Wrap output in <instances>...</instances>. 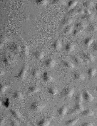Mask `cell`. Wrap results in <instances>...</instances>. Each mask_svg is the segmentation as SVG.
<instances>
[{"label": "cell", "instance_id": "28", "mask_svg": "<svg viewBox=\"0 0 97 126\" xmlns=\"http://www.w3.org/2000/svg\"><path fill=\"white\" fill-rule=\"evenodd\" d=\"M73 60L74 62L78 65H81L83 63V60L80 57H73Z\"/></svg>", "mask_w": 97, "mask_h": 126}, {"label": "cell", "instance_id": "36", "mask_svg": "<svg viewBox=\"0 0 97 126\" xmlns=\"http://www.w3.org/2000/svg\"><path fill=\"white\" fill-rule=\"evenodd\" d=\"M81 30L79 29L74 30L73 31V34L75 36L78 35L79 34H80V33H81Z\"/></svg>", "mask_w": 97, "mask_h": 126}, {"label": "cell", "instance_id": "39", "mask_svg": "<svg viewBox=\"0 0 97 126\" xmlns=\"http://www.w3.org/2000/svg\"><path fill=\"white\" fill-rule=\"evenodd\" d=\"M12 48H13L14 50L18 51L20 50V47L19 46H18L17 45L15 44L14 45L12 46Z\"/></svg>", "mask_w": 97, "mask_h": 126}, {"label": "cell", "instance_id": "16", "mask_svg": "<svg viewBox=\"0 0 97 126\" xmlns=\"http://www.w3.org/2000/svg\"><path fill=\"white\" fill-rule=\"evenodd\" d=\"M97 73V69L95 68H90L87 70V74L90 78H93Z\"/></svg>", "mask_w": 97, "mask_h": 126}, {"label": "cell", "instance_id": "35", "mask_svg": "<svg viewBox=\"0 0 97 126\" xmlns=\"http://www.w3.org/2000/svg\"><path fill=\"white\" fill-rule=\"evenodd\" d=\"M3 63L6 65H8L10 63V59L7 58L6 57H4L3 59Z\"/></svg>", "mask_w": 97, "mask_h": 126}, {"label": "cell", "instance_id": "12", "mask_svg": "<svg viewBox=\"0 0 97 126\" xmlns=\"http://www.w3.org/2000/svg\"><path fill=\"white\" fill-rule=\"evenodd\" d=\"M62 46V43H61V42L58 40H56L53 42V44H52L53 48L55 50H59L61 48Z\"/></svg>", "mask_w": 97, "mask_h": 126}, {"label": "cell", "instance_id": "47", "mask_svg": "<svg viewBox=\"0 0 97 126\" xmlns=\"http://www.w3.org/2000/svg\"></svg>", "mask_w": 97, "mask_h": 126}, {"label": "cell", "instance_id": "45", "mask_svg": "<svg viewBox=\"0 0 97 126\" xmlns=\"http://www.w3.org/2000/svg\"><path fill=\"white\" fill-rule=\"evenodd\" d=\"M96 91H97V87H96Z\"/></svg>", "mask_w": 97, "mask_h": 126}, {"label": "cell", "instance_id": "22", "mask_svg": "<svg viewBox=\"0 0 97 126\" xmlns=\"http://www.w3.org/2000/svg\"><path fill=\"white\" fill-rule=\"evenodd\" d=\"M62 63L63 65L68 69H72L74 67V65L72 63H71V62L69 61H67L66 60H63L62 61Z\"/></svg>", "mask_w": 97, "mask_h": 126}, {"label": "cell", "instance_id": "8", "mask_svg": "<svg viewBox=\"0 0 97 126\" xmlns=\"http://www.w3.org/2000/svg\"><path fill=\"white\" fill-rule=\"evenodd\" d=\"M83 57L84 58L85 60L87 62H92L94 60V57L93 55L90 53H83L82 54Z\"/></svg>", "mask_w": 97, "mask_h": 126}, {"label": "cell", "instance_id": "5", "mask_svg": "<svg viewBox=\"0 0 97 126\" xmlns=\"http://www.w3.org/2000/svg\"><path fill=\"white\" fill-rule=\"evenodd\" d=\"M45 66L48 68H53L56 64V61L53 59H48L45 61Z\"/></svg>", "mask_w": 97, "mask_h": 126}, {"label": "cell", "instance_id": "21", "mask_svg": "<svg viewBox=\"0 0 97 126\" xmlns=\"http://www.w3.org/2000/svg\"><path fill=\"white\" fill-rule=\"evenodd\" d=\"M74 100L77 103H81L84 100L83 94H81V93L77 94L75 97Z\"/></svg>", "mask_w": 97, "mask_h": 126}, {"label": "cell", "instance_id": "9", "mask_svg": "<svg viewBox=\"0 0 97 126\" xmlns=\"http://www.w3.org/2000/svg\"><path fill=\"white\" fill-rule=\"evenodd\" d=\"M11 113L13 117L15 119H16L18 121L21 120V114L18 111L15 110H11Z\"/></svg>", "mask_w": 97, "mask_h": 126}, {"label": "cell", "instance_id": "33", "mask_svg": "<svg viewBox=\"0 0 97 126\" xmlns=\"http://www.w3.org/2000/svg\"><path fill=\"white\" fill-rule=\"evenodd\" d=\"M76 27H77V29L82 30L85 28V25L83 23L80 22V23H77L76 24Z\"/></svg>", "mask_w": 97, "mask_h": 126}, {"label": "cell", "instance_id": "19", "mask_svg": "<svg viewBox=\"0 0 97 126\" xmlns=\"http://www.w3.org/2000/svg\"><path fill=\"white\" fill-rule=\"evenodd\" d=\"M13 97L15 99L18 100H21L23 98V94L21 92L19 91H16L13 94Z\"/></svg>", "mask_w": 97, "mask_h": 126}, {"label": "cell", "instance_id": "41", "mask_svg": "<svg viewBox=\"0 0 97 126\" xmlns=\"http://www.w3.org/2000/svg\"><path fill=\"white\" fill-rule=\"evenodd\" d=\"M71 22H72V21H71V19H69V18H67L64 20V24H66V25L70 24V23H71Z\"/></svg>", "mask_w": 97, "mask_h": 126}, {"label": "cell", "instance_id": "18", "mask_svg": "<svg viewBox=\"0 0 97 126\" xmlns=\"http://www.w3.org/2000/svg\"><path fill=\"white\" fill-rule=\"evenodd\" d=\"M75 49V46L72 43H67L65 46V49L67 52H71L73 51Z\"/></svg>", "mask_w": 97, "mask_h": 126}, {"label": "cell", "instance_id": "46", "mask_svg": "<svg viewBox=\"0 0 97 126\" xmlns=\"http://www.w3.org/2000/svg\"><path fill=\"white\" fill-rule=\"evenodd\" d=\"M96 106H97V105H96Z\"/></svg>", "mask_w": 97, "mask_h": 126}, {"label": "cell", "instance_id": "24", "mask_svg": "<svg viewBox=\"0 0 97 126\" xmlns=\"http://www.w3.org/2000/svg\"><path fill=\"white\" fill-rule=\"evenodd\" d=\"M47 92L49 94L52 95H56L58 93V90L57 89L54 87H49L48 88Z\"/></svg>", "mask_w": 97, "mask_h": 126}, {"label": "cell", "instance_id": "34", "mask_svg": "<svg viewBox=\"0 0 97 126\" xmlns=\"http://www.w3.org/2000/svg\"><path fill=\"white\" fill-rule=\"evenodd\" d=\"M84 5L87 8H90L93 6V3L91 1H87L84 3Z\"/></svg>", "mask_w": 97, "mask_h": 126}, {"label": "cell", "instance_id": "13", "mask_svg": "<svg viewBox=\"0 0 97 126\" xmlns=\"http://www.w3.org/2000/svg\"><path fill=\"white\" fill-rule=\"evenodd\" d=\"M73 76L74 79L77 81H83L85 79L84 75L82 74L79 72L74 73Z\"/></svg>", "mask_w": 97, "mask_h": 126}, {"label": "cell", "instance_id": "4", "mask_svg": "<svg viewBox=\"0 0 97 126\" xmlns=\"http://www.w3.org/2000/svg\"><path fill=\"white\" fill-rule=\"evenodd\" d=\"M82 94L84 99L87 102H91L94 98L93 95L87 91H84Z\"/></svg>", "mask_w": 97, "mask_h": 126}, {"label": "cell", "instance_id": "17", "mask_svg": "<svg viewBox=\"0 0 97 126\" xmlns=\"http://www.w3.org/2000/svg\"><path fill=\"white\" fill-rule=\"evenodd\" d=\"M78 121V119L77 118L70 119L66 122V125L67 126H74L77 123Z\"/></svg>", "mask_w": 97, "mask_h": 126}, {"label": "cell", "instance_id": "44", "mask_svg": "<svg viewBox=\"0 0 97 126\" xmlns=\"http://www.w3.org/2000/svg\"><path fill=\"white\" fill-rule=\"evenodd\" d=\"M95 10H96V12H97V5H96V6H95Z\"/></svg>", "mask_w": 97, "mask_h": 126}, {"label": "cell", "instance_id": "6", "mask_svg": "<svg viewBox=\"0 0 97 126\" xmlns=\"http://www.w3.org/2000/svg\"><path fill=\"white\" fill-rule=\"evenodd\" d=\"M68 111L67 108L65 106H63L59 108L57 110V113L61 116H64L67 113Z\"/></svg>", "mask_w": 97, "mask_h": 126}, {"label": "cell", "instance_id": "10", "mask_svg": "<svg viewBox=\"0 0 97 126\" xmlns=\"http://www.w3.org/2000/svg\"><path fill=\"white\" fill-rule=\"evenodd\" d=\"M33 56L37 60H40L44 58V54L42 51H36L33 53Z\"/></svg>", "mask_w": 97, "mask_h": 126}, {"label": "cell", "instance_id": "31", "mask_svg": "<svg viewBox=\"0 0 97 126\" xmlns=\"http://www.w3.org/2000/svg\"><path fill=\"white\" fill-rule=\"evenodd\" d=\"M77 2L76 0H71L68 3V6L70 8H74L77 5Z\"/></svg>", "mask_w": 97, "mask_h": 126}, {"label": "cell", "instance_id": "3", "mask_svg": "<svg viewBox=\"0 0 97 126\" xmlns=\"http://www.w3.org/2000/svg\"><path fill=\"white\" fill-rule=\"evenodd\" d=\"M26 74H27V68H26V66L24 65L19 70L18 73L17 74L16 77L19 79L22 80L26 77Z\"/></svg>", "mask_w": 97, "mask_h": 126}, {"label": "cell", "instance_id": "30", "mask_svg": "<svg viewBox=\"0 0 97 126\" xmlns=\"http://www.w3.org/2000/svg\"><path fill=\"white\" fill-rule=\"evenodd\" d=\"M10 125L13 126H18L19 125L18 120L16 119H15L14 118L10 119Z\"/></svg>", "mask_w": 97, "mask_h": 126}, {"label": "cell", "instance_id": "14", "mask_svg": "<svg viewBox=\"0 0 97 126\" xmlns=\"http://www.w3.org/2000/svg\"><path fill=\"white\" fill-rule=\"evenodd\" d=\"M84 110V107L81 103H77L73 108V110L75 112H82Z\"/></svg>", "mask_w": 97, "mask_h": 126}, {"label": "cell", "instance_id": "32", "mask_svg": "<svg viewBox=\"0 0 97 126\" xmlns=\"http://www.w3.org/2000/svg\"><path fill=\"white\" fill-rule=\"evenodd\" d=\"M72 30H73V28L72 27V26L69 25V26H67L64 30V32L66 34H69L70 33H71Z\"/></svg>", "mask_w": 97, "mask_h": 126}, {"label": "cell", "instance_id": "29", "mask_svg": "<svg viewBox=\"0 0 97 126\" xmlns=\"http://www.w3.org/2000/svg\"><path fill=\"white\" fill-rule=\"evenodd\" d=\"M3 104L6 108H9L10 106V99L8 97H7L4 99L3 101Z\"/></svg>", "mask_w": 97, "mask_h": 126}, {"label": "cell", "instance_id": "11", "mask_svg": "<svg viewBox=\"0 0 97 126\" xmlns=\"http://www.w3.org/2000/svg\"><path fill=\"white\" fill-rule=\"evenodd\" d=\"M50 121L47 119H43L39 121L37 124V126H47L50 125Z\"/></svg>", "mask_w": 97, "mask_h": 126}, {"label": "cell", "instance_id": "37", "mask_svg": "<svg viewBox=\"0 0 97 126\" xmlns=\"http://www.w3.org/2000/svg\"><path fill=\"white\" fill-rule=\"evenodd\" d=\"M89 30L91 32H96L97 31V27L94 26V25H91L89 28Z\"/></svg>", "mask_w": 97, "mask_h": 126}, {"label": "cell", "instance_id": "40", "mask_svg": "<svg viewBox=\"0 0 97 126\" xmlns=\"http://www.w3.org/2000/svg\"><path fill=\"white\" fill-rule=\"evenodd\" d=\"M81 126H93V124L91 122H85L83 123L82 124Z\"/></svg>", "mask_w": 97, "mask_h": 126}, {"label": "cell", "instance_id": "42", "mask_svg": "<svg viewBox=\"0 0 97 126\" xmlns=\"http://www.w3.org/2000/svg\"><path fill=\"white\" fill-rule=\"evenodd\" d=\"M93 49L95 51L97 52V43H95L93 46Z\"/></svg>", "mask_w": 97, "mask_h": 126}, {"label": "cell", "instance_id": "7", "mask_svg": "<svg viewBox=\"0 0 97 126\" xmlns=\"http://www.w3.org/2000/svg\"><path fill=\"white\" fill-rule=\"evenodd\" d=\"M42 79L43 80L46 82H50L52 79L51 76L50 75L48 72L45 71L43 72L42 75Z\"/></svg>", "mask_w": 97, "mask_h": 126}, {"label": "cell", "instance_id": "27", "mask_svg": "<svg viewBox=\"0 0 97 126\" xmlns=\"http://www.w3.org/2000/svg\"><path fill=\"white\" fill-rule=\"evenodd\" d=\"M8 88V86L4 84H0V93H4L6 92Z\"/></svg>", "mask_w": 97, "mask_h": 126}, {"label": "cell", "instance_id": "15", "mask_svg": "<svg viewBox=\"0 0 97 126\" xmlns=\"http://www.w3.org/2000/svg\"><path fill=\"white\" fill-rule=\"evenodd\" d=\"M81 114L84 116H91L94 115V112L91 109H87L84 110L81 112Z\"/></svg>", "mask_w": 97, "mask_h": 126}, {"label": "cell", "instance_id": "26", "mask_svg": "<svg viewBox=\"0 0 97 126\" xmlns=\"http://www.w3.org/2000/svg\"><path fill=\"white\" fill-rule=\"evenodd\" d=\"M31 75L34 78H37L40 75V72L38 69H34L32 71Z\"/></svg>", "mask_w": 97, "mask_h": 126}, {"label": "cell", "instance_id": "1", "mask_svg": "<svg viewBox=\"0 0 97 126\" xmlns=\"http://www.w3.org/2000/svg\"><path fill=\"white\" fill-rule=\"evenodd\" d=\"M44 107L43 105L37 102H33L30 105V109L33 111H40L43 109Z\"/></svg>", "mask_w": 97, "mask_h": 126}, {"label": "cell", "instance_id": "25", "mask_svg": "<svg viewBox=\"0 0 97 126\" xmlns=\"http://www.w3.org/2000/svg\"><path fill=\"white\" fill-rule=\"evenodd\" d=\"M21 53L23 56H27L29 54V51L28 48L27 46L23 45L21 47Z\"/></svg>", "mask_w": 97, "mask_h": 126}, {"label": "cell", "instance_id": "43", "mask_svg": "<svg viewBox=\"0 0 97 126\" xmlns=\"http://www.w3.org/2000/svg\"><path fill=\"white\" fill-rule=\"evenodd\" d=\"M84 12L87 15H90V13H91L90 11L88 9H85V10H84Z\"/></svg>", "mask_w": 97, "mask_h": 126}, {"label": "cell", "instance_id": "2", "mask_svg": "<svg viewBox=\"0 0 97 126\" xmlns=\"http://www.w3.org/2000/svg\"><path fill=\"white\" fill-rule=\"evenodd\" d=\"M74 90L71 87H65L63 90V94L64 97L67 98H70L74 94Z\"/></svg>", "mask_w": 97, "mask_h": 126}, {"label": "cell", "instance_id": "38", "mask_svg": "<svg viewBox=\"0 0 97 126\" xmlns=\"http://www.w3.org/2000/svg\"><path fill=\"white\" fill-rule=\"evenodd\" d=\"M37 3L39 4L44 5L46 4V0H37Z\"/></svg>", "mask_w": 97, "mask_h": 126}, {"label": "cell", "instance_id": "23", "mask_svg": "<svg viewBox=\"0 0 97 126\" xmlns=\"http://www.w3.org/2000/svg\"><path fill=\"white\" fill-rule=\"evenodd\" d=\"M28 90L30 92V93H37L40 91V87L37 86H32L29 87Z\"/></svg>", "mask_w": 97, "mask_h": 126}, {"label": "cell", "instance_id": "20", "mask_svg": "<svg viewBox=\"0 0 97 126\" xmlns=\"http://www.w3.org/2000/svg\"><path fill=\"white\" fill-rule=\"evenodd\" d=\"M94 39L92 37H88L84 40V44L86 47H88L91 45L94 42Z\"/></svg>", "mask_w": 97, "mask_h": 126}]
</instances>
